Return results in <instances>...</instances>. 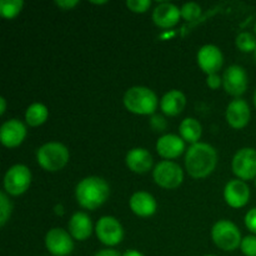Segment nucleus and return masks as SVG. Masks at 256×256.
<instances>
[{
  "label": "nucleus",
  "mask_w": 256,
  "mask_h": 256,
  "mask_svg": "<svg viewBox=\"0 0 256 256\" xmlns=\"http://www.w3.org/2000/svg\"><path fill=\"white\" fill-rule=\"evenodd\" d=\"M216 150L205 142H196L188 149L185 165L190 176L202 179L212 174L216 168Z\"/></svg>",
  "instance_id": "1"
},
{
  "label": "nucleus",
  "mask_w": 256,
  "mask_h": 256,
  "mask_svg": "<svg viewBox=\"0 0 256 256\" xmlns=\"http://www.w3.org/2000/svg\"><path fill=\"white\" fill-rule=\"evenodd\" d=\"M75 195L78 202L84 209L95 210L106 202L110 195V188L102 178L89 176L78 184Z\"/></svg>",
  "instance_id": "2"
},
{
  "label": "nucleus",
  "mask_w": 256,
  "mask_h": 256,
  "mask_svg": "<svg viewBox=\"0 0 256 256\" xmlns=\"http://www.w3.org/2000/svg\"><path fill=\"white\" fill-rule=\"evenodd\" d=\"M124 105L134 114L152 115L158 108V96L149 88L132 86L125 92Z\"/></svg>",
  "instance_id": "3"
},
{
  "label": "nucleus",
  "mask_w": 256,
  "mask_h": 256,
  "mask_svg": "<svg viewBox=\"0 0 256 256\" xmlns=\"http://www.w3.org/2000/svg\"><path fill=\"white\" fill-rule=\"evenodd\" d=\"M36 159L42 169L54 172L68 164L69 150L60 142H48L38 149Z\"/></svg>",
  "instance_id": "4"
},
{
  "label": "nucleus",
  "mask_w": 256,
  "mask_h": 256,
  "mask_svg": "<svg viewBox=\"0 0 256 256\" xmlns=\"http://www.w3.org/2000/svg\"><path fill=\"white\" fill-rule=\"evenodd\" d=\"M212 236L215 245L225 252H232L242 245V232L234 222L220 220L212 226Z\"/></svg>",
  "instance_id": "5"
},
{
  "label": "nucleus",
  "mask_w": 256,
  "mask_h": 256,
  "mask_svg": "<svg viewBox=\"0 0 256 256\" xmlns=\"http://www.w3.org/2000/svg\"><path fill=\"white\" fill-rule=\"evenodd\" d=\"M32 182V172L29 168L22 164H16L10 168L4 178V188L8 194L22 195L29 189Z\"/></svg>",
  "instance_id": "6"
},
{
  "label": "nucleus",
  "mask_w": 256,
  "mask_h": 256,
  "mask_svg": "<svg viewBox=\"0 0 256 256\" xmlns=\"http://www.w3.org/2000/svg\"><path fill=\"white\" fill-rule=\"evenodd\" d=\"M152 176L159 186L164 189H176L184 180V172L176 162L165 160L155 166Z\"/></svg>",
  "instance_id": "7"
},
{
  "label": "nucleus",
  "mask_w": 256,
  "mask_h": 256,
  "mask_svg": "<svg viewBox=\"0 0 256 256\" xmlns=\"http://www.w3.org/2000/svg\"><path fill=\"white\" fill-rule=\"evenodd\" d=\"M232 172L239 179H256V150L252 148H242L232 159Z\"/></svg>",
  "instance_id": "8"
},
{
  "label": "nucleus",
  "mask_w": 256,
  "mask_h": 256,
  "mask_svg": "<svg viewBox=\"0 0 256 256\" xmlns=\"http://www.w3.org/2000/svg\"><path fill=\"white\" fill-rule=\"evenodd\" d=\"M100 242L108 246H115L120 244L124 238V230L122 224L112 216H102L96 222L95 228Z\"/></svg>",
  "instance_id": "9"
},
{
  "label": "nucleus",
  "mask_w": 256,
  "mask_h": 256,
  "mask_svg": "<svg viewBox=\"0 0 256 256\" xmlns=\"http://www.w3.org/2000/svg\"><path fill=\"white\" fill-rule=\"evenodd\" d=\"M45 245L50 254L54 256H68L74 250V242L72 239V235L60 228H54L48 232Z\"/></svg>",
  "instance_id": "10"
},
{
  "label": "nucleus",
  "mask_w": 256,
  "mask_h": 256,
  "mask_svg": "<svg viewBox=\"0 0 256 256\" xmlns=\"http://www.w3.org/2000/svg\"><path fill=\"white\" fill-rule=\"evenodd\" d=\"M222 85L228 94L232 96H240L248 89V74L244 68L239 65H232L228 68L222 76Z\"/></svg>",
  "instance_id": "11"
},
{
  "label": "nucleus",
  "mask_w": 256,
  "mask_h": 256,
  "mask_svg": "<svg viewBox=\"0 0 256 256\" xmlns=\"http://www.w3.org/2000/svg\"><path fill=\"white\" fill-rule=\"evenodd\" d=\"M198 64L208 75L216 74L224 64L222 50L215 45H204L198 52Z\"/></svg>",
  "instance_id": "12"
},
{
  "label": "nucleus",
  "mask_w": 256,
  "mask_h": 256,
  "mask_svg": "<svg viewBox=\"0 0 256 256\" xmlns=\"http://www.w3.org/2000/svg\"><path fill=\"white\" fill-rule=\"evenodd\" d=\"M26 136V128L20 120L12 119L5 122L0 129V139L4 146L16 148L24 142Z\"/></svg>",
  "instance_id": "13"
},
{
  "label": "nucleus",
  "mask_w": 256,
  "mask_h": 256,
  "mask_svg": "<svg viewBox=\"0 0 256 256\" xmlns=\"http://www.w3.org/2000/svg\"><path fill=\"white\" fill-rule=\"evenodd\" d=\"M224 198L228 205L239 209L245 206L250 199V189L242 180H230L224 190Z\"/></svg>",
  "instance_id": "14"
},
{
  "label": "nucleus",
  "mask_w": 256,
  "mask_h": 256,
  "mask_svg": "<svg viewBox=\"0 0 256 256\" xmlns=\"http://www.w3.org/2000/svg\"><path fill=\"white\" fill-rule=\"evenodd\" d=\"M250 108L242 99H235L228 105L226 120L234 129H242L250 120Z\"/></svg>",
  "instance_id": "15"
},
{
  "label": "nucleus",
  "mask_w": 256,
  "mask_h": 256,
  "mask_svg": "<svg viewBox=\"0 0 256 256\" xmlns=\"http://www.w3.org/2000/svg\"><path fill=\"white\" fill-rule=\"evenodd\" d=\"M182 10L172 2H162L155 8L152 12V20L160 28H172L179 22Z\"/></svg>",
  "instance_id": "16"
},
{
  "label": "nucleus",
  "mask_w": 256,
  "mask_h": 256,
  "mask_svg": "<svg viewBox=\"0 0 256 256\" xmlns=\"http://www.w3.org/2000/svg\"><path fill=\"white\" fill-rule=\"evenodd\" d=\"M156 150L160 156L165 158V159H175L184 152L185 142L182 136H178V135H162L158 140Z\"/></svg>",
  "instance_id": "17"
},
{
  "label": "nucleus",
  "mask_w": 256,
  "mask_h": 256,
  "mask_svg": "<svg viewBox=\"0 0 256 256\" xmlns=\"http://www.w3.org/2000/svg\"><path fill=\"white\" fill-rule=\"evenodd\" d=\"M126 165L136 174L148 172L152 166V156L144 148H134L126 155Z\"/></svg>",
  "instance_id": "18"
},
{
  "label": "nucleus",
  "mask_w": 256,
  "mask_h": 256,
  "mask_svg": "<svg viewBox=\"0 0 256 256\" xmlns=\"http://www.w3.org/2000/svg\"><path fill=\"white\" fill-rule=\"evenodd\" d=\"M129 204L132 212L142 218H148L154 215L158 206L154 196L145 192H138L132 194V196L130 198Z\"/></svg>",
  "instance_id": "19"
},
{
  "label": "nucleus",
  "mask_w": 256,
  "mask_h": 256,
  "mask_svg": "<svg viewBox=\"0 0 256 256\" xmlns=\"http://www.w3.org/2000/svg\"><path fill=\"white\" fill-rule=\"evenodd\" d=\"M69 232L74 239L84 242L92 235V222L85 212H75L69 222Z\"/></svg>",
  "instance_id": "20"
},
{
  "label": "nucleus",
  "mask_w": 256,
  "mask_h": 256,
  "mask_svg": "<svg viewBox=\"0 0 256 256\" xmlns=\"http://www.w3.org/2000/svg\"><path fill=\"white\" fill-rule=\"evenodd\" d=\"M186 105V98L180 90H170L162 96L160 102V108L162 112L169 116H176L184 110Z\"/></svg>",
  "instance_id": "21"
},
{
  "label": "nucleus",
  "mask_w": 256,
  "mask_h": 256,
  "mask_svg": "<svg viewBox=\"0 0 256 256\" xmlns=\"http://www.w3.org/2000/svg\"><path fill=\"white\" fill-rule=\"evenodd\" d=\"M179 132L180 136L182 138L184 142H188L194 145L196 144L198 140L202 136V125H200V122L196 119H194V118H186L180 124Z\"/></svg>",
  "instance_id": "22"
},
{
  "label": "nucleus",
  "mask_w": 256,
  "mask_h": 256,
  "mask_svg": "<svg viewBox=\"0 0 256 256\" xmlns=\"http://www.w3.org/2000/svg\"><path fill=\"white\" fill-rule=\"evenodd\" d=\"M48 108L44 104L40 102H34L30 105L25 112V120L30 126H39V125L44 124L48 119Z\"/></svg>",
  "instance_id": "23"
},
{
  "label": "nucleus",
  "mask_w": 256,
  "mask_h": 256,
  "mask_svg": "<svg viewBox=\"0 0 256 256\" xmlns=\"http://www.w3.org/2000/svg\"><path fill=\"white\" fill-rule=\"evenodd\" d=\"M22 5H24V2L22 0H2L0 2V12L6 19H12L22 12Z\"/></svg>",
  "instance_id": "24"
},
{
  "label": "nucleus",
  "mask_w": 256,
  "mask_h": 256,
  "mask_svg": "<svg viewBox=\"0 0 256 256\" xmlns=\"http://www.w3.org/2000/svg\"><path fill=\"white\" fill-rule=\"evenodd\" d=\"M238 49L244 52H255L256 50V38L250 32H240L236 36Z\"/></svg>",
  "instance_id": "25"
},
{
  "label": "nucleus",
  "mask_w": 256,
  "mask_h": 256,
  "mask_svg": "<svg viewBox=\"0 0 256 256\" xmlns=\"http://www.w3.org/2000/svg\"><path fill=\"white\" fill-rule=\"evenodd\" d=\"M202 14V6L196 2H186L182 8V16L186 22H194Z\"/></svg>",
  "instance_id": "26"
},
{
  "label": "nucleus",
  "mask_w": 256,
  "mask_h": 256,
  "mask_svg": "<svg viewBox=\"0 0 256 256\" xmlns=\"http://www.w3.org/2000/svg\"><path fill=\"white\" fill-rule=\"evenodd\" d=\"M12 209V202L8 199L6 194H5V192H0V225H2V226H4L5 222H6L8 219L10 218Z\"/></svg>",
  "instance_id": "27"
},
{
  "label": "nucleus",
  "mask_w": 256,
  "mask_h": 256,
  "mask_svg": "<svg viewBox=\"0 0 256 256\" xmlns=\"http://www.w3.org/2000/svg\"><path fill=\"white\" fill-rule=\"evenodd\" d=\"M240 248L245 256H256V236L249 235V236L244 238Z\"/></svg>",
  "instance_id": "28"
},
{
  "label": "nucleus",
  "mask_w": 256,
  "mask_h": 256,
  "mask_svg": "<svg viewBox=\"0 0 256 256\" xmlns=\"http://www.w3.org/2000/svg\"><path fill=\"white\" fill-rule=\"evenodd\" d=\"M152 5L150 0H128L126 6L134 12H145Z\"/></svg>",
  "instance_id": "29"
},
{
  "label": "nucleus",
  "mask_w": 256,
  "mask_h": 256,
  "mask_svg": "<svg viewBox=\"0 0 256 256\" xmlns=\"http://www.w3.org/2000/svg\"><path fill=\"white\" fill-rule=\"evenodd\" d=\"M150 126H152V129L154 130V132H162L166 130L168 122L166 120H165V118L162 116V115H152V116L150 118Z\"/></svg>",
  "instance_id": "30"
},
{
  "label": "nucleus",
  "mask_w": 256,
  "mask_h": 256,
  "mask_svg": "<svg viewBox=\"0 0 256 256\" xmlns=\"http://www.w3.org/2000/svg\"><path fill=\"white\" fill-rule=\"evenodd\" d=\"M245 225L250 232L256 234V208L248 212L246 216H245Z\"/></svg>",
  "instance_id": "31"
},
{
  "label": "nucleus",
  "mask_w": 256,
  "mask_h": 256,
  "mask_svg": "<svg viewBox=\"0 0 256 256\" xmlns=\"http://www.w3.org/2000/svg\"><path fill=\"white\" fill-rule=\"evenodd\" d=\"M222 79H220V76L218 74H212V75H208V79H206V84L210 89L212 90H216L218 88L222 85Z\"/></svg>",
  "instance_id": "32"
},
{
  "label": "nucleus",
  "mask_w": 256,
  "mask_h": 256,
  "mask_svg": "<svg viewBox=\"0 0 256 256\" xmlns=\"http://www.w3.org/2000/svg\"><path fill=\"white\" fill-rule=\"evenodd\" d=\"M55 4L59 8H62V10H70L74 6H76L79 4V2L78 0H56Z\"/></svg>",
  "instance_id": "33"
},
{
  "label": "nucleus",
  "mask_w": 256,
  "mask_h": 256,
  "mask_svg": "<svg viewBox=\"0 0 256 256\" xmlns=\"http://www.w3.org/2000/svg\"><path fill=\"white\" fill-rule=\"evenodd\" d=\"M95 256H122L116 250H112V249H104V250H100L99 252H96Z\"/></svg>",
  "instance_id": "34"
},
{
  "label": "nucleus",
  "mask_w": 256,
  "mask_h": 256,
  "mask_svg": "<svg viewBox=\"0 0 256 256\" xmlns=\"http://www.w3.org/2000/svg\"><path fill=\"white\" fill-rule=\"evenodd\" d=\"M122 256H144L142 254V252H139L138 250H128V252H125L124 254H122Z\"/></svg>",
  "instance_id": "35"
},
{
  "label": "nucleus",
  "mask_w": 256,
  "mask_h": 256,
  "mask_svg": "<svg viewBox=\"0 0 256 256\" xmlns=\"http://www.w3.org/2000/svg\"><path fill=\"white\" fill-rule=\"evenodd\" d=\"M5 110H6V102L4 98H0V115H4Z\"/></svg>",
  "instance_id": "36"
},
{
  "label": "nucleus",
  "mask_w": 256,
  "mask_h": 256,
  "mask_svg": "<svg viewBox=\"0 0 256 256\" xmlns=\"http://www.w3.org/2000/svg\"><path fill=\"white\" fill-rule=\"evenodd\" d=\"M55 212H56L58 215L64 214V208H62V205H58V206L55 208Z\"/></svg>",
  "instance_id": "37"
},
{
  "label": "nucleus",
  "mask_w": 256,
  "mask_h": 256,
  "mask_svg": "<svg viewBox=\"0 0 256 256\" xmlns=\"http://www.w3.org/2000/svg\"><path fill=\"white\" fill-rule=\"evenodd\" d=\"M254 102H255V106H256V92H255V94H254Z\"/></svg>",
  "instance_id": "38"
},
{
  "label": "nucleus",
  "mask_w": 256,
  "mask_h": 256,
  "mask_svg": "<svg viewBox=\"0 0 256 256\" xmlns=\"http://www.w3.org/2000/svg\"><path fill=\"white\" fill-rule=\"evenodd\" d=\"M205 256H215V255H205Z\"/></svg>",
  "instance_id": "39"
},
{
  "label": "nucleus",
  "mask_w": 256,
  "mask_h": 256,
  "mask_svg": "<svg viewBox=\"0 0 256 256\" xmlns=\"http://www.w3.org/2000/svg\"><path fill=\"white\" fill-rule=\"evenodd\" d=\"M255 60H256V50H255Z\"/></svg>",
  "instance_id": "40"
},
{
  "label": "nucleus",
  "mask_w": 256,
  "mask_h": 256,
  "mask_svg": "<svg viewBox=\"0 0 256 256\" xmlns=\"http://www.w3.org/2000/svg\"><path fill=\"white\" fill-rule=\"evenodd\" d=\"M255 32H256V25H255Z\"/></svg>",
  "instance_id": "41"
},
{
  "label": "nucleus",
  "mask_w": 256,
  "mask_h": 256,
  "mask_svg": "<svg viewBox=\"0 0 256 256\" xmlns=\"http://www.w3.org/2000/svg\"><path fill=\"white\" fill-rule=\"evenodd\" d=\"M255 185H256V179H255Z\"/></svg>",
  "instance_id": "42"
}]
</instances>
